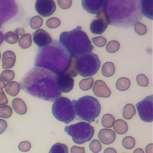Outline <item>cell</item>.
Wrapping results in <instances>:
<instances>
[{
    "mask_svg": "<svg viewBox=\"0 0 153 153\" xmlns=\"http://www.w3.org/2000/svg\"><path fill=\"white\" fill-rule=\"evenodd\" d=\"M56 75L45 69L33 67L25 74L19 84L22 90L35 97L54 102L62 96L56 86Z\"/></svg>",
    "mask_w": 153,
    "mask_h": 153,
    "instance_id": "6da1fadb",
    "label": "cell"
},
{
    "mask_svg": "<svg viewBox=\"0 0 153 153\" xmlns=\"http://www.w3.org/2000/svg\"><path fill=\"white\" fill-rule=\"evenodd\" d=\"M108 25L120 27H131L142 17L138 0H108L103 9Z\"/></svg>",
    "mask_w": 153,
    "mask_h": 153,
    "instance_id": "7a4b0ae2",
    "label": "cell"
},
{
    "mask_svg": "<svg viewBox=\"0 0 153 153\" xmlns=\"http://www.w3.org/2000/svg\"><path fill=\"white\" fill-rule=\"evenodd\" d=\"M72 58L58 40H53L48 45L38 48L34 66L45 69L59 76L68 71Z\"/></svg>",
    "mask_w": 153,
    "mask_h": 153,
    "instance_id": "3957f363",
    "label": "cell"
},
{
    "mask_svg": "<svg viewBox=\"0 0 153 153\" xmlns=\"http://www.w3.org/2000/svg\"><path fill=\"white\" fill-rule=\"evenodd\" d=\"M59 41L70 55L74 57L90 53L94 48L81 26H77L71 31L62 32Z\"/></svg>",
    "mask_w": 153,
    "mask_h": 153,
    "instance_id": "277c9868",
    "label": "cell"
},
{
    "mask_svg": "<svg viewBox=\"0 0 153 153\" xmlns=\"http://www.w3.org/2000/svg\"><path fill=\"white\" fill-rule=\"evenodd\" d=\"M72 103L75 115L79 119L88 123L94 121L96 118L100 114V105L97 99L93 96H83L77 100H74Z\"/></svg>",
    "mask_w": 153,
    "mask_h": 153,
    "instance_id": "5b68a950",
    "label": "cell"
},
{
    "mask_svg": "<svg viewBox=\"0 0 153 153\" xmlns=\"http://www.w3.org/2000/svg\"><path fill=\"white\" fill-rule=\"evenodd\" d=\"M100 61L98 56L90 53L79 56L76 59V67L78 74L83 77H91L98 71Z\"/></svg>",
    "mask_w": 153,
    "mask_h": 153,
    "instance_id": "8992f818",
    "label": "cell"
},
{
    "mask_svg": "<svg viewBox=\"0 0 153 153\" xmlns=\"http://www.w3.org/2000/svg\"><path fill=\"white\" fill-rule=\"evenodd\" d=\"M65 131L72 137L74 143L83 144L91 140L94 135V129L90 123L81 121L66 126Z\"/></svg>",
    "mask_w": 153,
    "mask_h": 153,
    "instance_id": "52a82bcc",
    "label": "cell"
},
{
    "mask_svg": "<svg viewBox=\"0 0 153 153\" xmlns=\"http://www.w3.org/2000/svg\"><path fill=\"white\" fill-rule=\"evenodd\" d=\"M52 114L56 119L65 124L72 121L76 115L71 100L65 97H60L54 102Z\"/></svg>",
    "mask_w": 153,
    "mask_h": 153,
    "instance_id": "ba28073f",
    "label": "cell"
},
{
    "mask_svg": "<svg viewBox=\"0 0 153 153\" xmlns=\"http://www.w3.org/2000/svg\"><path fill=\"white\" fill-rule=\"evenodd\" d=\"M18 12V6L14 0H0V26L14 17Z\"/></svg>",
    "mask_w": 153,
    "mask_h": 153,
    "instance_id": "9c48e42d",
    "label": "cell"
},
{
    "mask_svg": "<svg viewBox=\"0 0 153 153\" xmlns=\"http://www.w3.org/2000/svg\"><path fill=\"white\" fill-rule=\"evenodd\" d=\"M136 108L140 119L146 123H151L153 120L152 96L145 97L143 100L138 102Z\"/></svg>",
    "mask_w": 153,
    "mask_h": 153,
    "instance_id": "30bf717a",
    "label": "cell"
},
{
    "mask_svg": "<svg viewBox=\"0 0 153 153\" xmlns=\"http://www.w3.org/2000/svg\"><path fill=\"white\" fill-rule=\"evenodd\" d=\"M35 8L38 14L45 17L54 13L56 6L53 0H37L35 4Z\"/></svg>",
    "mask_w": 153,
    "mask_h": 153,
    "instance_id": "8fae6325",
    "label": "cell"
},
{
    "mask_svg": "<svg viewBox=\"0 0 153 153\" xmlns=\"http://www.w3.org/2000/svg\"><path fill=\"white\" fill-rule=\"evenodd\" d=\"M106 0H82V6L89 13L97 14L103 10Z\"/></svg>",
    "mask_w": 153,
    "mask_h": 153,
    "instance_id": "7c38bea8",
    "label": "cell"
},
{
    "mask_svg": "<svg viewBox=\"0 0 153 153\" xmlns=\"http://www.w3.org/2000/svg\"><path fill=\"white\" fill-rule=\"evenodd\" d=\"M74 79L71 76L62 74L56 77V86L60 93H68L73 89Z\"/></svg>",
    "mask_w": 153,
    "mask_h": 153,
    "instance_id": "4fadbf2b",
    "label": "cell"
},
{
    "mask_svg": "<svg viewBox=\"0 0 153 153\" xmlns=\"http://www.w3.org/2000/svg\"><path fill=\"white\" fill-rule=\"evenodd\" d=\"M33 40L39 48L48 45L53 41L51 35L42 29H39L34 32L33 34Z\"/></svg>",
    "mask_w": 153,
    "mask_h": 153,
    "instance_id": "5bb4252c",
    "label": "cell"
},
{
    "mask_svg": "<svg viewBox=\"0 0 153 153\" xmlns=\"http://www.w3.org/2000/svg\"><path fill=\"white\" fill-rule=\"evenodd\" d=\"M93 91L97 97H109L111 94V90L102 80H97L93 85Z\"/></svg>",
    "mask_w": 153,
    "mask_h": 153,
    "instance_id": "9a60e30c",
    "label": "cell"
},
{
    "mask_svg": "<svg viewBox=\"0 0 153 153\" xmlns=\"http://www.w3.org/2000/svg\"><path fill=\"white\" fill-rule=\"evenodd\" d=\"M98 137L102 143L109 145L115 141L116 134L111 129L103 128L99 131Z\"/></svg>",
    "mask_w": 153,
    "mask_h": 153,
    "instance_id": "2e32d148",
    "label": "cell"
},
{
    "mask_svg": "<svg viewBox=\"0 0 153 153\" xmlns=\"http://www.w3.org/2000/svg\"><path fill=\"white\" fill-rule=\"evenodd\" d=\"M2 67L3 69H10L14 66L16 62V54L10 50L5 51L2 54Z\"/></svg>",
    "mask_w": 153,
    "mask_h": 153,
    "instance_id": "e0dca14e",
    "label": "cell"
},
{
    "mask_svg": "<svg viewBox=\"0 0 153 153\" xmlns=\"http://www.w3.org/2000/svg\"><path fill=\"white\" fill-rule=\"evenodd\" d=\"M108 25L100 19H94L90 25V30L93 34L101 35L107 28Z\"/></svg>",
    "mask_w": 153,
    "mask_h": 153,
    "instance_id": "ac0fdd59",
    "label": "cell"
},
{
    "mask_svg": "<svg viewBox=\"0 0 153 153\" xmlns=\"http://www.w3.org/2000/svg\"><path fill=\"white\" fill-rule=\"evenodd\" d=\"M140 2V8L142 14H143L146 18L152 20V0H141Z\"/></svg>",
    "mask_w": 153,
    "mask_h": 153,
    "instance_id": "d6986e66",
    "label": "cell"
},
{
    "mask_svg": "<svg viewBox=\"0 0 153 153\" xmlns=\"http://www.w3.org/2000/svg\"><path fill=\"white\" fill-rule=\"evenodd\" d=\"M12 107L14 111L19 115H24L27 112L26 103L20 98H15L12 100Z\"/></svg>",
    "mask_w": 153,
    "mask_h": 153,
    "instance_id": "ffe728a7",
    "label": "cell"
},
{
    "mask_svg": "<svg viewBox=\"0 0 153 153\" xmlns=\"http://www.w3.org/2000/svg\"><path fill=\"white\" fill-rule=\"evenodd\" d=\"M5 91L11 96H16L20 91V84L16 81H10L7 82L5 86Z\"/></svg>",
    "mask_w": 153,
    "mask_h": 153,
    "instance_id": "44dd1931",
    "label": "cell"
},
{
    "mask_svg": "<svg viewBox=\"0 0 153 153\" xmlns=\"http://www.w3.org/2000/svg\"><path fill=\"white\" fill-rule=\"evenodd\" d=\"M113 128L115 133L119 134H123L128 130V125L123 120H117L113 125Z\"/></svg>",
    "mask_w": 153,
    "mask_h": 153,
    "instance_id": "7402d4cb",
    "label": "cell"
},
{
    "mask_svg": "<svg viewBox=\"0 0 153 153\" xmlns=\"http://www.w3.org/2000/svg\"><path fill=\"white\" fill-rule=\"evenodd\" d=\"M115 71V65L112 62H107L103 64L102 68V74L105 77L111 76L114 75Z\"/></svg>",
    "mask_w": 153,
    "mask_h": 153,
    "instance_id": "603a6c76",
    "label": "cell"
},
{
    "mask_svg": "<svg viewBox=\"0 0 153 153\" xmlns=\"http://www.w3.org/2000/svg\"><path fill=\"white\" fill-rule=\"evenodd\" d=\"M32 36L30 33L24 34L19 41V45L22 49L28 48L32 45Z\"/></svg>",
    "mask_w": 153,
    "mask_h": 153,
    "instance_id": "cb8c5ba5",
    "label": "cell"
},
{
    "mask_svg": "<svg viewBox=\"0 0 153 153\" xmlns=\"http://www.w3.org/2000/svg\"><path fill=\"white\" fill-rule=\"evenodd\" d=\"M136 114L135 108L133 105L128 103L123 108V116L126 120H130Z\"/></svg>",
    "mask_w": 153,
    "mask_h": 153,
    "instance_id": "d4e9b609",
    "label": "cell"
},
{
    "mask_svg": "<svg viewBox=\"0 0 153 153\" xmlns=\"http://www.w3.org/2000/svg\"><path fill=\"white\" fill-rule=\"evenodd\" d=\"M130 85V81L128 78L122 77L119 78L116 82V88L117 90L123 91L127 90Z\"/></svg>",
    "mask_w": 153,
    "mask_h": 153,
    "instance_id": "484cf974",
    "label": "cell"
},
{
    "mask_svg": "<svg viewBox=\"0 0 153 153\" xmlns=\"http://www.w3.org/2000/svg\"><path fill=\"white\" fill-rule=\"evenodd\" d=\"M49 153H68V148L63 143H56L51 146Z\"/></svg>",
    "mask_w": 153,
    "mask_h": 153,
    "instance_id": "4316f807",
    "label": "cell"
},
{
    "mask_svg": "<svg viewBox=\"0 0 153 153\" xmlns=\"http://www.w3.org/2000/svg\"><path fill=\"white\" fill-rule=\"evenodd\" d=\"M114 122L115 118L110 114H106L102 118V125L105 128H111L113 127Z\"/></svg>",
    "mask_w": 153,
    "mask_h": 153,
    "instance_id": "83f0119b",
    "label": "cell"
},
{
    "mask_svg": "<svg viewBox=\"0 0 153 153\" xmlns=\"http://www.w3.org/2000/svg\"><path fill=\"white\" fill-rule=\"evenodd\" d=\"M94 79L92 77L85 78L81 79L79 82V87L83 91H87L90 90L93 85Z\"/></svg>",
    "mask_w": 153,
    "mask_h": 153,
    "instance_id": "f1b7e54d",
    "label": "cell"
},
{
    "mask_svg": "<svg viewBox=\"0 0 153 153\" xmlns=\"http://www.w3.org/2000/svg\"><path fill=\"white\" fill-rule=\"evenodd\" d=\"M19 39V36H17L14 32L9 31L4 35V40L9 44H14L17 42Z\"/></svg>",
    "mask_w": 153,
    "mask_h": 153,
    "instance_id": "f546056e",
    "label": "cell"
},
{
    "mask_svg": "<svg viewBox=\"0 0 153 153\" xmlns=\"http://www.w3.org/2000/svg\"><path fill=\"white\" fill-rule=\"evenodd\" d=\"M12 108L10 106H0V118H8L12 115Z\"/></svg>",
    "mask_w": 153,
    "mask_h": 153,
    "instance_id": "4dcf8cb0",
    "label": "cell"
},
{
    "mask_svg": "<svg viewBox=\"0 0 153 153\" xmlns=\"http://www.w3.org/2000/svg\"><path fill=\"white\" fill-rule=\"evenodd\" d=\"M120 47V43L115 40H112L109 41L106 46V50L108 53H114L117 52Z\"/></svg>",
    "mask_w": 153,
    "mask_h": 153,
    "instance_id": "1f68e13d",
    "label": "cell"
},
{
    "mask_svg": "<svg viewBox=\"0 0 153 153\" xmlns=\"http://www.w3.org/2000/svg\"><path fill=\"white\" fill-rule=\"evenodd\" d=\"M43 23V19L39 16H33L30 20V26L32 29H36L39 28Z\"/></svg>",
    "mask_w": 153,
    "mask_h": 153,
    "instance_id": "d6a6232c",
    "label": "cell"
},
{
    "mask_svg": "<svg viewBox=\"0 0 153 153\" xmlns=\"http://www.w3.org/2000/svg\"><path fill=\"white\" fill-rule=\"evenodd\" d=\"M135 140L131 136H126L122 140V145L123 147L127 149H130L135 146Z\"/></svg>",
    "mask_w": 153,
    "mask_h": 153,
    "instance_id": "836d02e7",
    "label": "cell"
},
{
    "mask_svg": "<svg viewBox=\"0 0 153 153\" xmlns=\"http://www.w3.org/2000/svg\"><path fill=\"white\" fill-rule=\"evenodd\" d=\"M15 76V74L14 71L11 70H4L2 72L1 74V78L3 81L9 82L11 81Z\"/></svg>",
    "mask_w": 153,
    "mask_h": 153,
    "instance_id": "e575fe53",
    "label": "cell"
},
{
    "mask_svg": "<svg viewBox=\"0 0 153 153\" xmlns=\"http://www.w3.org/2000/svg\"><path fill=\"white\" fill-rule=\"evenodd\" d=\"M61 22L57 17H51L46 21V26L49 29H54L60 26Z\"/></svg>",
    "mask_w": 153,
    "mask_h": 153,
    "instance_id": "d590c367",
    "label": "cell"
},
{
    "mask_svg": "<svg viewBox=\"0 0 153 153\" xmlns=\"http://www.w3.org/2000/svg\"><path fill=\"white\" fill-rule=\"evenodd\" d=\"M89 148L92 152L98 153L102 149V145L100 142L98 140L94 139L90 143Z\"/></svg>",
    "mask_w": 153,
    "mask_h": 153,
    "instance_id": "8d00e7d4",
    "label": "cell"
},
{
    "mask_svg": "<svg viewBox=\"0 0 153 153\" xmlns=\"http://www.w3.org/2000/svg\"><path fill=\"white\" fill-rule=\"evenodd\" d=\"M134 30L139 35H143L147 32L146 26L140 22H137L134 25Z\"/></svg>",
    "mask_w": 153,
    "mask_h": 153,
    "instance_id": "74e56055",
    "label": "cell"
},
{
    "mask_svg": "<svg viewBox=\"0 0 153 153\" xmlns=\"http://www.w3.org/2000/svg\"><path fill=\"white\" fill-rule=\"evenodd\" d=\"M136 81L137 84L142 87H146L149 84L147 76L143 74H139L136 77Z\"/></svg>",
    "mask_w": 153,
    "mask_h": 153,
    "instance_id": "f35d334b",
    "label": "cell"
},
{
    "mask_svg": "<svg viewBox=\"0 0 153 153\" xmlns=\"http://www.w3.org/2000/svg\"><path fill=\"white\" fill-rule=\"evenodd\" d=\"M93 42L99 47H102L106 44V39L103 36H97L93 37L92 38Z\"/></svg>",
    "mask_w": 153,
    "mask_h": 153,
    "instance_id": "ab89813d",
    "label": "cell"
},
{
    "mask_svg": "<svg viewBox=\"0 0 153 153\" xmlns=\"http://www.w3.org/2000/svg\"><path fill=\"white\" fill-rule=\"evenodd\" d=\"M31 148V144L28 141H23L21 142L19 146H18V148L19 149L22 151V152H27L30 150Z\"/></svg>",
    "mask_w": 153,
    "mask_h": 153,
    "instance_id": "60d3db41",
    "label": "cell"
},
{
    "mask_svg": "<svg viewBox=\"0 0 153 153\" xmlns=\"http://www.w3.org/2000/svg\"><path fill=\"white\" fill-rule=\"evenodd\" d=\"M57 1L59 7L62 9H68L72 5L71 0H57Z\"/></svg>",
    "mask_w": 153,
    "mask_h": 153,
    "instance_id": "b9f144b4",
    "label": "cell"
},
{
    "mask_svg": "<svg viewBox=\"0 0 153 153\" xmlns=\"http://www.w3.org/2000/svg\"><path fill=\"white\" fill-rule=\"evenodd\" d=\"M8 103V99L3 90H0V106H4Z\"/></svg>",
    "mask_w": 153,
    "mask_h": 153,
    "instance_id": "7bdbcfd3",
    "label": "cell"
},
{
    "mask_svg": "<svg viewBox=\"0 0 153 153\" xmlns=\"http://www.w3.org/2000/svg\"><path fill=\"white\" fill-rule=\"evenodd\" d=\"M71 153H85V149L84 147L72 146L71 148Z\"/></svg>",
    "mask_w": 153,
    "mask_h": 153,
    "instance_id": "ee69618b",
    "label": "cell"
},
{
    "mask_svg": "<svg viewBox=\"0 0 153 153\" xmlns=\"http://www.w3.org/2000/svg\"><path fill=\"white\" fill-rule=\"evenodd\" d=\"M7 127V122L4 120L0 118V134H2L5 131Z\"/></svg>",
    "mask_w": 153,
    "mask_h": 153,
    "instance_id": "f6af8a7d",
    "label": "cell"
},
{
    "mask_svg": "<svg viewBox=\"0 0 153 153\" xmlns=\"http://www.w3.org/2000/svg\"><path fill=\"white\" fill-rule=\"evenodd\" d=\"M14 33H16L17 36H22L25 34V29L23 28H22V27H18L17 28L14 32Z\"/></svg>",
    "mask_w": 153,
    "mask_h": 153,
    "instance_id": "bcb514c9",
    "label": "cell"
},
{
    "mask_svg": "<svg viewBox=\"0 0 153 153\" xmlns=\"http://www.w3.org/2000/svg\"><path fill=\"white\" fill-rule=\"evenodd\" d=\"M146 153H152V143H150L146 146Z\"/></svg>",
    "mask_w": 153,
    "mask_h": 153,
    "instance_id": "7dc6e473",
    "label": "cell"
},
{
    "mask_svg": "<svg viewBox=\"0 0 153 153\" xmlns=\"http://www.w3.org/2000/svg\"><path fill=\"white\" fill-rule=\"evenodd\" d=\"M103 153H117L116 150L112 148H107L104 151Z\"/></svg>",
    "mask_w": 153,
    "mask_h": 153,
    "instance_id": "c3c4849f",
    "label": "cell"
},
{
    "mask_svg": "<svg viewBox=\"0 0 153 153\" xmlns=\"http://www.w3.org/2000/svg\"><path fill=\"white\" fill-rule=\"evenodd\" d=\"M5 82L0 77V90H3V88L5 87Z\"/></svg>",
    "mask_w": 153,
    "mask_h": 153,
    "instance_id": "681fc988",
    "label": "cell"
},
{
    "mask_svg": "<svg viewBox=\"0 0 153 153\" xmlns=\"http://www.w3.org/2000/svg\"><path fill=\"white\" fill-rule=\"evenodd\" d=\"M4 41V35L0 30V46L3 43V41Z\"/></svg>",
    "mask_w": 153,
    "mask_h": 153,
    "instance_id": "f907efd6",
    "label": "cell"
},
{
    "mask_svg": "<svg viewBox=\"0 0 153 153\" xmlns=\"http://www.w3.org/2000/svg\"><path fill=\"white\" fill-rule=\"evenodd\" d=\"M133 153H145V152H144V151H143V150L142 149H141V148H137V149H136L134 151Z\"/></svg>",
    "mask_w": 153,
    "mask_h": 153,
    "instance_id": "816d5d0a",
    "label": "cell"
},
{
    "mask_svg": "<svg viewBox=\"0 0 153 153\" xmlns=\"http://www.w3.org/2000/svg\"><path fill=\"white\" fill-rule=\"evenodd\" d=\"M0 59H1V53H0Z\"/></svg>",
    "mask_w": 153,
    "mask_h": 153,
    "instance_id": "f5cc1de1",
    "label": "cell"
},
{
    "mask_svg": "<svg viewBox=\"0 0 153 153\" xmlns=\"http://www.w3.org/2000/svg\"><path fill=\"white\" fill-rule=\"evenodd\" d=\"M0 77H1V75H0Z\"/></svg>",
    "mask_w": 153,
    "mask_h": 153,
    "instance_id": "db71d44e",
    "label": "cell"
},
{
    "mask_svg": "<svg viewBox=\"0 0 153 153\" xmlns=\"http://www.w3.org/2000/svg\"></svg>",
    "mask_w": 153,
    "mask_h": 153,
    "instance_id": "11a10c76",
    "label": "cell"
}]
</instances>
